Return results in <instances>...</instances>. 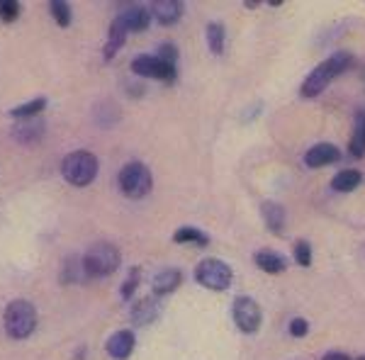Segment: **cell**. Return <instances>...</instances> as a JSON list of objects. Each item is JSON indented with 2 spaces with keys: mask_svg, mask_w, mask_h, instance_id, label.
Returning <instances> with one entry per match:
<instances>
[{
  "mask_svg": "<svg viewBox=\"0 0 365 360\" xmlns=\"http://www.w3.org/2000/svg\"><path fill=\"white\" fill-rule=\"evenodd\" d=\"M232 277H234L232 268L225 261H220V258H205L195 268V280L202 287H207V290H217V292L227 290L232 285Z\"/></svg>",
  "mask_w": 365,
  "mask_h": 360,
  "instance_id": "cell-6",
  "label": "cell"
},
{
  "mask_svg": "<svg viewBox=\"0 0 365 360\" xmlns=\"http://www.w3.org/2000/svg\"><path fill=\"white\" fill-rule=\"evenodd\" d=\"M361 182H363L361 170L346 168V170H341L339 175H334L331 187H334L336 192H351V190H356V187L361 185Z\"/></svg>",
  "mask_w": 365,
  "mask_h": 360,
  "instance_id": "cell-18",
  "label": "cell"
},
{
  "mask_svg": "<svg viewBox=\"0 0 365 360\" xmlns=\"http://www.w3.org/2000/svg\"><path fill=\"white\" fill-rule=\"evenodd\" d=\"M20 15V3L17 0H0V20L13 22Z\"/></svg>",
  "mask_w": 365,
  "mask_h": 360,
  "instance_id": "cell-26",
  "label": "cell"
},
{
  "mask_svg": "<svg viewBox=\"0 0 365 360\" xmlns=\"http://www.w3.org/2000/svg\"><path fill=\"white\" fill-rule=\"evenodd\" d=\"M173 241L175 244H195V246H207L210 244V236L202 234L200 229H192V227H182L178 232L173 234Z\"/></svg>",
  "mask_w": 365,
  "mask_h": 360,
  "instance_id": "cell-21",
  "label": "cell"
},
{
  "mask_svg": "<svg viewBox=\"0 0 365 360\" xmlns=\"http://www.w3.org/2000/svg\"><path fill=\"white\" fill-rule=\"evenodd\" d=\"M307 331H309V324L304 322V319H292V322H290V334L295 336V339L307 336Z\"/></svg>",
  "mask_w": 365,
  "mask_h": 360,
  "instance_id": "cell-29",
  "label": "cell"
},
{
  "mask_svg": "<svg viewBox=\"0 0 365 360\" xmlns=\"http://www.w3.org/2000/svg\"><path fill=\"white\" fill-rule=\"evenodd\" d=\"M49 8H51V15H54V20H56L58 27H68L71 25V8H68V3H61V0H51Z\"/></svg>",
  "mask_w": 365,
  "mask_h": 360,
  "instance_id": "cell-24",
  "label": "cell"
},
{
  "mask_svg": "<svg viewBox=\"0 0 365 360\" xmlns=\"http://www.w3.org/2000/svg\"><path fill=\"white\" fill-rule=\"evenodd\" d=\"M132 71L137 76H144V78H156L163 81V83H173L175 81V66L173 63H166L163 58H158L156 54H141L132 61Z\"/></svg>",
  "mask_w": 365,
  "mask_h": 360,
  "instance_id": "cell-7",
  "label": "cell"
},
{
  "mask_svg": "<svg viewBox=\"0 0 365 360\" xmlns=\"http://www.w3.org/2000/svg\"><path fill=\"white\" fill-rule=\"evenodd\" d=\"M139 282H141V268H137V265H134L132 270H129V277L125 280V285H122V297L125 299H129L134 294V290H137L139 287Z\"/></svg>",
  "mask_w": 365,
  "mask_h": 360,
  "instance_id": "cell-25",
  "label": "cell"
},
{
  "mask_svg": "<svg viewBox=\"0 0 365 360\" xmlns=\"http://www.w3.org/2000/svg\"><path fill=\"white\" fill-rule=\"evenodd\" d=\"M37 326V309L27 299H15L5 309V331L13 339H27Z\"/></svg>",
  "mask_w": 365,
  "mask_h": 360,
  "instance_id": "cell-4",
  "label": "cell"
},
{
  "mask_svg": "<svg viewBox=\"0 0 365 360\" xmlns=\"http://www.w3.org/2000/svg\"><path fill=\"white\" fill-rule=\"evenodd\" d=\"M358 360H365V356H361V358H358Z\"/></svg>",
  "mask_w": 365,
  "mask_h": 360,
  "instance_id": "cell-31",
  "label": "cell"
},
{
  "mask_svg": "<svg viewBox=\"0 0 365 360\" xmlns=\"http://www.w3.org/2000/svg\"><path fill=\"white\" fill-rule=\"evenodd\" d=\"M158 314H161V304L156 302V297H141L132 307V319H134V324H139V326L151 324Z\"/></svg>",
  "mask_w": 365,
  "mask_h": 360,
  "instance_id": "cell-12",
  "label": "cell"
},
{
  "mask_svg": "<svg viewBox=\"0 0 365 360\" xmlns=\"http://www.w3.org/2000/svg\"><path fill=\"white\" fill-rule=\"evenodd\" d=\"M151 15H154L161 25H175L182 15V3H178V0H156V3L151 5Z\"/></svg>",
  "mask_w": 365,
  "mask_h": 360,
  "instance_id": "cell-11",
  "label": "cell"
},
{
  "mask_svg": "<svg viewBox=\"0 0 365 360\" xmlns=\"http://www.w3.org/2000/svg\"><path fill=\"white\" fill-rule=\"evenodd\" d=\"M341 158V151L336 149L334 144H329V141H324V144H317L312 146V149L304 153V163H307L309 168H324V166H331V163H336Z\"/></svg>",
  "mask_w": 365,
  "mask_h": 360,
  "instance_id": "cell-9",
  "label": "cell"
},
{
  "mask_svg": "<svg viewBox=\"0 0 365 360\" xmlns=\"http://www.w3.org/2000/svg\"><path fill=\"white\" fill-rule=\"evenodd\" d=\"M205 37H207V46H210L212 54H222V51H225L227 34H225V27H222L220 22H210L207 29H205Z\"/></svg>",
  "mask_w": 365,
  "mask_h": 360,
  "instance_id": "cell-20",
  "label": "cell"
},
{
  "mask_svg": "<svg viewBox=\"0 0 365 360\" xmlns=\"http://www.w3.org/2000/svg\"><path fill=\"white\" fill-rule=\"evenodd\" d=\"M132 351H134V334L132 331H125V329H122V331H117L108 339V353L113 358L125 360L132 356Z\"/></svg>",
  "mask_w": 365,
  "mask_h": 360,
  "instance_id": "cell-13",
  "label": "cell"
},
{
  "mask_svg": "<svg viewBox=\"0 0 365 360\" xmlns=\"http://www.w3.org/2000/svg\"><path fill=\"white\" fill-rule=\"evenodd\" d=\"M295 261L302 265V268H309V265H312V246H309V241H297V244H295Z\"/></svg>",
  "mask_w": 365,
  "mask_h": 360,
  "instance_id": "cell-27",
  "label": "cell"
},
{
  "mask_svg": "<svg viewBox=\"0 0 365 360\" xmlns=\"http://www.w3.org/2000/svg\"><path fill=\"white\" fill-rule=\"evenodd\" d=\"M253 261H256L258 268L266 270V273H270V275H278V273H282V270L287 268L285 258H282L280 253H275V251H258L256 256H253Z\"/></svg>",
  "mask_w": 365,
  "mask_h": 360,
  "instance_id": "cell-17",
  "label": "cell"
},
{
  "mask_svg": "<svg viewBox=\"0 0 365 360\" xmlns=\"http://www.w3.org/2000/svg\"><path fill=\"white\" fill-rule=\"evenodd\" d=\"M182 282V273L178 268H163L158 270L154 275V282H151V287H154L156 294H170Z\"/></svg>",
  "mask_w": 365,
  "mask_h": 360,
  "instance_id": "cell-14",
  "label": "cell"
},
{
  "mask_svg": "<svg viewBox=\"0 0 365 360\" xmlns=\"http://www.w3.org/2000/svg\"><path fill=\"white\" fill-rule=\"evenodd\" d=\"M351 153L353 156H363L365 153V115L358 117L356 134H353V139H351Z\"/></svg>",
  "mask_w": 365,
  "mask_h": 360,
  "instance_id": "cell-23",
  "label": "cell"
},
{
  "mask_svg": "<svg viewBox=\"0 0 365 360\" xmlns=\"http://www.w3.org/2000/svg\"><path fill=\"white\" fill-rule=\"evenodd\" d=\"M117 17H120V22L127 27V32H144V29L149 27L151 10L141 8V5H125Z\"/></svg>",
  "mask_w": 365,
  "mask_h": 360,
  "instance_id": "cell-10",
  "label": "cell"
},
{
  "mask_svg": "<svg viewBox=\"0 0 365 360\" xmlns=\"http://www.w3.org/2000/svg\"><path fill=\"white\" fill-rule=\"evenodd\" d=\"M234 322L244 334H256L261 326V307L253 297L234 299Z\"/></svg>",
  "mask_w": 365,
  "mask_h": 360,
  "instance_id": "cell-8",
  "label": "cell"
},
{
  "mask_svg": "<svg viewBox=\"0 0 365 360\" xmlns=\"http://www.w3.org/2000/svg\"><path fill=\"white\" fill-rule=\"evenodd\" d=\"M117 180H120V190L127 195V197H144V195H149L151 190V170L144 166L141 161H132L127 163L125 168L120 170V175H117Z\"/></svg>",
  "mask_w": 365,
  "mask_h": 360,
  "instance_id": "cell-5",
  "label": "cell"
},
{
  "mask_svg": "<svg viewBox=\"0 0 365 360\" xmlns=\"http://www.w3.org/2000/svg\"><path fill=\"white\" fill-rule=\"evenodd\" d=\"M61 173L66 182H71L73 187H86L98 175V158L91 151H73L63 158Z\"/></svg>",
  "mask_w": 365,
  "mask_h": 360,
  "instance_id": "cell-3",
  "label": "cell"
},
{
  "mask_svg": "<svg viewBox=\"0 0 365 360\" xmlns=\"http://www.w3.org/2000/svg\"><path fill=\"white\" fill-rule=\"evenodd\" d=\"M156 56H158V58H163L166 63H173V66H175V58H178V49H175V44L166 42V44L158 46V54H156Z\"/></svg>",
  "mask_w": 365,
  "mask_h": 360,
  "instance_id": "cell-28",
  "label": "cell"
},
{
  "mask_svg": "<svg viewBox=\"0 0 365 360\" xmlns=\"http://www.w3.org/2000/svg\"><path fill=\"white\" fill-rule=\"evenodd\" d=\"M351 61L353 58H351V54H346V51H336V54H331L327 61H322L319 66H317L307 78H304L299 93H302L304 98H317L319 93L327 91V86L331 83L339 73H344V71L351 66Z\"/></svg>",
  "mask_w": 365,
  "mask_h": 360,
  "instance_id": "cell-1",
  "label": "cell"
},
{
  "mask_svg": "<svg viewBox=\"0 0 365 360\" xmlns=\"http://www.w3.org/2000/svg\"><path fill=\"white\" fill-rule=\"evenodd\" d=\"M44 134V122L42 120H32V117H27V120H20L15 125V139L22 141V144H34V141H39Z\"/></svg>",
  "mask_w": 365,
  "mask_h": 360,
  "instance_id": "cell-15",
  "label": "cell"
},
{
  "mask_svg": "<svg viewBox=\"0 0 365 360\" xmlns=\"http://www.w3.org/2000/svg\"><path fill=\"white\" fill-rule=\"evenodd\" d=\"M324 360H351V358H349V356H346V353L331 351V353H327V356H324Z\"/></svg>",
  "mask_w": 365,
  "mask_h": 360,
  "instance_id": "cell-30",
  "label": "cell"
},
{
  "mask_svg": "<svg viewBox=\"0 0 365 360\" xmlns=\"http://www.w3.org/2000/svg\"><path fill=\"white\" fill-rule=\"evenodd\" d=\"M81 261H83V270L88 277H108L120 268V251L113 244L98 241L86 251Z\"/></svg>",
  "mask_w": 365,
  "mask_h": 360,
  "instance_id": "cell-2",
  "label": "cell"
},
{
  "mask_svg": "<svg viewBox=\"0 0 365 360\" xmlns=\"http://www.w3.org/2000/svg\"><path fill=\"white\" fill-rule=\"evenodd\" d=\"M261 210H263V220H266L270 232L280 234L282 227H285V210H282L280 205H275V202H266Z\"/></svg>",
  "mask_w": 365,
  "mask_h": 360,
  "instance_id": "cell-19",
  "label": "cell"
},
{
  "mask_svg": "<svg viewBox=\"0 0 365 360\" xmlns=\"http://www.w3.org/2000/svg\"><path fill=\"white\" fill-rule=\"evenodd\" d=\"M46 108V100L44 98H37L32 100V103H25V105H17V108L10 110V115L15 117V120H27V117H34L39 115Z\"/></svg>",
  "mask_w": 365,
  "mask_h": 360,
  "instance_id": "cell-22",
  "label": "cell"
},
{
  "mask_svg": "<svg viewBox=\"0 0 365 360\" xmlns=\"http://www.w3.org/2000/svg\"><path fill=\"white\" fill-rule=\"evenodd\" d=\"M127 42V27L120 22V17H115L113 20V25H110V37H108V44H105V51H103V56H105V61H110L117 51L125 46Z\"/></svg>",
  "mask_w": 365,
  "mask_h": 360,
  "instance_id": "cell-16",
  "label": "cell"
}]
</instances>
